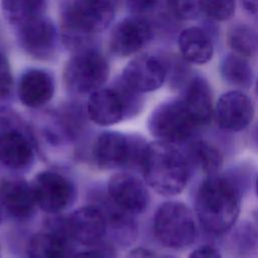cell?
Here are the masks:
<instances>
[{
	"label": "cell",
	"instance_id": "cell-1",
	"mask_svg": "<svg viewBox=\"0 0 258 258\" xmlns=\"http://www.w3.org/2000/svg\"><path fill=\"white\" fill-rule=\"evenodd\" d=\"M214 117L213 94L206 78L195 74L175 98L160 103L148 118L156 140L185 146L207 128Z\"/></svg>",
	"mask_w": 258,
	"mask_h": 258
},
{
	"label": "cell",
	"instance_id": "cell-2",
	"mask_svg": "<svg viewBox=\"0 0 258 258\" xmlns=\"http://www.w3.org/2000/svg\"><path fill=\"white\" fill-rule=\"evenodd\" d=\"M252 168L240 164L224 172L204 176L192 196L200 227L211 236L228 233L238 220L242 198L251 184Z\"/></svg>",
	"mask_w": 258,
	"mask_h": 258
},
{
	"label": "cell",
	"instance_id": "cell-3",
	"mask_svg": "<svg viewBox=\"0 0 258 258\" xmlns=\"http://www.w3.org/2000/svg\"><path fill=\"white\" fill-rule=\"evenodd\" d=\"M116 0H71L60 14V40L72 53L96 45L115 18Z\"/></svg>",
	"mask_w": 258,
	"mask_h": 258
},
{
	"label": "cell",
	"instance_id": "cell-4",
	"mask_svg": "<svg viewBox=\"0 0 258 258\" xmlns=\"http://www.w3.org/2000/svg\"><path fill=\"white\" fill-rule=\"evenodd\" d=\"M141 172L154 191L173 197L184 189L194 171L180 146L155 140L148 143Z\"/></svg>",
	"mask_w": 258,
	"mask_h": 258
},
{
	"label": "cell",
	"instance_id": "cell-5",
	"mask_svg": "<svg viewBox=\"0 0 258 258\" xmlns=\"http://www.w3.org/2000/svg\"><path fill=\"white\" fill-rule=\"evenodd\" d=\"M148 142L137 134L116 131L100 133L93 144L95 164L102 169L131 168L141 171Z\"/></svg>",
	"mask_w": 258,
	"mask_h": 258
},
{
	"label": "cell",
	"instance_id": "cell-6",
	"mask_svg": "<svg viewBox=\"0 0 258 258\" xmlns=\"http://www.w3.org/2000/svg\"><path fill=\"white\" fill-rule=\"evenodd\" d=\"M153 233L156 240L164 247L184 250L190 247L198 238V220L185 204L167 201L155 211Z\"/></svg>",
	"mask_w": 258,
	"mask_h": 258
},
{
	"label": "cell",
	"instance_id": "cell-7",
	"mask_svg": "<svg viewBox=\"0 0 258 258\" xmlns=\"http://www.w3.org/2000/svg\"><path fill=\"white\" fill-rule=\"evenodd\" d=\"M110 66L97 45L73 52L67 60L62 79L66 88L78 96L91 95L107 82Z\"/></svg>",
	"mask_w": 258,
	"mask_h": 258
},
{
	"label": "cell",
	"instance_id": "cell-8",
	"mask_svg": "<svg viewBox=\"0 0 258 258\" xmlns=\"http://www.w3.org/2000/svg\"><path fill=\"white\" fill-rule=\"evenodd\" d=\"M19 47L38 60H52L59 48L60 34L54 22L45 15L15 27Z\"/></svg>",
	"mask_w": 258,
	"mask_h": 258
},
{
	"label": "cell",
	"instance_id": "cell-9",
	"mask_svg": "<svg viewBox=\"0 0 258 258\" xmlns=\"http://www.w3.org/2000/svg\"><path fill=\"white\" fill-rule=\"evenodd\" d=\"M17 114L10 109L0 116V163L13 170L27 169L33 162V147L27 135L18 130Z\"/></svg>",
	"mask_w": 258,
	"mask_h": 258
},
{
	"label": "cell",
	"instance_id": "cell-10",
	"mask_svg": "<svg viewBox=\"0 0 258 258\" xmlns=\"http://www.w3.org/2000/svg\"><path fill=\"white\" fill-rule=\"evenodd\" d=\"M154 35L153 23L147 17L131 15L118 21L111 29L109 49L116 56H130L144 48Z\"/></svg>",
	"mask_w": 258,
	"mask_h": 258
},
{
	"label": "cell",
	"instance_id": "cell-11",
	"mask_svg": "<svg viewBox=\"0 0 258 258\" xmlns=\"http://www.w3.org/2000/svg\"><path fill=\"white\" fill-rule=\"evenodd\" d=\"M30 185L36 206L51 215L61 213L75 198V187L71 180L55 171L38 172Z\"/></svg>",
	"mask_w": 258,
	"mask_h": 258
},
{
	"label": "cell",
	"instance_id": "cell-12",
	"mask_svg": "<svg viewBox=\"0 0 258 258\" xmlns=\"http://www.w3.org/2000/svg\"><path fill=\"white\" fill-rule=\"evenodd\" d=\"M120 77L129 87L142 94L155 91L167 78L165 54H140L127 63Z\"/></svg>",
	"mask_w": 258,
	"mask_h": 258
},
{
	"label": "cell",
	"instance_id": "cell-13",
	"mask_svg": "<svg viewBox=\"0 0 258 258\" xmlns=\"http://www.w3.org/2000/svg\"><path fill=\"white\" fill-rule=\"evenodd\" d=\"M254 117L251 99L240 90H232L220 96L214 106V119L218 127L226 132L245 130Z\"/></svg>",
	"mask_w": 258,
	"mask_h": 258
},
{
	"label": "cell",
	"instance_id": "cell-14",
	"mask_svg": "<svg viewBox=\"0 0 258 258\" xmlns=\"http://www.w3.org/2000/svg\"><path fill=\"white\" fill-rule=\"evenodd\" d=\"M107 194L117 206L132 216L145 212L150 202L145 183L128 172L113 174L108 181Z\"/></svg>",
	"mask_w": 258,
	"mask_h": 258
},
{
	"label": "cell",
	"instance_id": "cell-15",
	"mask_svg": "<svg viewBox=\"0 0 258 258\" xmlns=\"http://www.w3.org/2000/svg\"><path fill=\"white\" fill-rule=\"evenodd\" d=\"M88 117L101 126H109L128 118L127 104L119 87L113 82L91 95L87 102Z\"/></svg>",
	"mask_w": 258,
	"mask_h": 258
},
{
	"label": "cell",
	"instance_id": "cell-16",
	"mask_svg": "<svg viewBox=\"0 0 258 258\" xmlns=\"http://www.w3.org/2000/svg\"><path fill=\"white\" fill-rule=\"evenodd\" d=\"M17 96L26 107L37 109L46 105L53 97L55 80L53 74L41 68H27L17 81Z\"/></svg>",
	"mask_w": 258,
	"mask_h": 258
},
{
	"label": "cell",
	"instance_id": "cell-17",
	"mask_svg": "<svg viewBox=\"0 0 258 258\" xmlns=\"http://www.w3.org/2000/svg\"><path fill=\"white\" fill-rule=\"evenodd\" d=\"M69 237L85 246L98 245L105 237L108 226L102 212L94 205L79 208L67 218Z\"/></svg>",
	"mask_w": 258,
	"mask_h": 258
},
{
	"label": "cell",
	"instance_id": "cell-18",
	"mask_svg": "<svg viewBox=\"0 0 258 258\" xmlns=\"http://www.w3.org/2000/svg\"><path fill=\"white\" fill-rule=\"evenodd\" d=\"M0 205L9 215L18 220L31 217L37 207L31 185L17 175H6L0 178Z\"/></svg>",
	"mask_w": 258,
	"mask_h": 258
},
{
	"label": "cell",
	"instance_id": "cell-19",
	"mask_svg": "<svg viewBox=\"0 0 258 258\" xmlns=\"http://www.w3.org/2000/svg\"><path fill=\"white\" fill-rule=\"evenodd\" d=\"M211 21L203 26H189L179 31L177 45L180 55L189 63L203 64L214 54V28Z\"/></svg>",
	"mask_w": 258,
	"mask_h": 258
},
{
	"label": "cell",
	"instance_id": "cell-20",
	"mask_svg": "<svg viewBox=\"0 0 258 258\" xmlns=\"http://www.w3.org/2000/svg\"><path fill=\"white\" fill-rule=\"evenodd\" d=\"M183 147L192 171L198 170L204 176L220 172L224 154L216 143L199 136Z\"/></svg>",
	"mask_w": 258,
	"mask_h": 258
},
{
	"label": "cell",
	"instance_id": "cell-21",
	"mask_svg": "<svg viewBox=\"0 0 258 258\" xmlns=\"http://www.w3.org/2000/svg\"><path fill=\"white\" fill-rule=\"evenodd\" d=\"M93 200H95L93 205L102 212L107 222L108 229L111 228L117 236H122L123 239H126L125 237H129L130 239L134 238L136 226L132 220V215L117 206L108 194L93 196Z\"/></svg>",
	"mask_w": 258,
	"mask_h": 258
},
{
	"label": "cell",
	"instance_id": "cell-22",
	"mask_svg": "<svg viewBox=\"0 0 258 258\" xmlns=\"http://www.w3.org/2000/svg\"><path fill=\"white\" fill-rule=\"evenodd\" d=\"M228 247L233 258H258V227L247 221L229 231Z\"/></svg>",
	"mask_w": 258,
	"mask_h": 258
},
{
	"label": "cell",
	"instance_id": "cell-23",
	"mask_svg": "<svg viewBox=\"0 0 258 258\" xmlns=\"http://www.w3.org/2000/svg\"><path fill=\"white\" fill-rule=\"evenodd\" d=\"M220 74L228 85L238 89H249L254 81L251 64L246 57L236 52H229L222 57Z\"/></svg>",
	"mask_w": 258,
	"mask_h": 258
},
{
	"label": "cell",
	"instance_id": "cell-24",
	"mask_svg": "<svg viewBox=\"0 0 258 258\" xmlns=\"http://www.w3.org/2000/svg\"><path fill=\"white\" fill-rule=\"evenodd\" d=\"M68 239L52 231L33 235L27 246L29 258H67Z\"/></svg>",
	"mask_w": 258,
	"mask_h": 258
},
{
	"label": "cell",
	"instance_id": "cell-25",
	"mask_svg": "<svg viewBox=\"0 0 258 258\" xmlns=\"http://www.w3.org/2000/svg\"><path fill=\"white\" fill-rule=\"evenodd\" d=\"M46 0H1V11L14 27L43 15Z\"/></svg>",
	"mask_w": 258,
	"mask_h": 258
},
{
	"label": "cell",
	"instance_id": "cell-26",
	"mask_svg": "<svg viewBox=\"0 0 258 258\" xmlns=\"http://www.w3.org/2000/svg\"><path fill=\"white\" fill-rule=\"evenodd\" d=\"M229 46L244 57L258 56V29L247 23L232 25L227 34Z\"/></svg>",
	"mask_w": 258,
	"mask_h": 258
},
{
	"label": "cell",
	"instance_id": "cell-27",
	"mask_svg": "<svg viewBox=\"0 0 258 258\" xmlns=\"http://www.w3.org/2000/svg\"><path fill=\"white\" fill-rule=\"evenodd\" d=\"M167 62V78L168 84L172 90L178 93L186 86L195 73L189 67V62L182 58V56L165 54Z\"/></svg>",
	"mask_w": 258,
	"mask_h": 258
},
{
	"label": "cell",
	"instance_id": "cell-28",
	"mask_svg": "<svg viewBox=\"0 0 258 258\" xmlns=\"http://www.w3.org/2000/svg\"><path fill=\"white\" fill-rule=\"evenodd\" d=\"M166 11L177 21L197 19L202 14L201 0H164Z\"/></svg>",
	"mask_w": 258,
	"mask_h": 258
},
{
	"label": "cell",
	"instance_id": "cell-29",
	"mask_svg": "<svg viewBox=\"0 0 258 258\" xmlns=\"http://www.w3.org/2000/svg\"><path fill=\"white\" fill-rule=\"evenodd\" d=\"M202 14L212 21H227L236 10V0H201Z\"/></svg>",
	"mask_w": 258,
	"mask_h": 258
},
{
	"label": "cell",
	"instance_id": "cell-30",
	"mask_svg": "<svg viewBox=\"0 0 258 258\" xmlns=\"http://www.w3.org/2000/svg\"><path fill=\"white\" fill-rule=\"evenodd\" d=\"M14 82L10 62L6 54L0 49V99H7L13 92Z\"/></svg>",
	"mask_w": 258,
	"mask_h": 258
},
{
	"label": "cell",
	"instance_id": "cell-31",
	"mask_svg": "<svg viewBox=\"0 0 258 258\" xmlns=\"http://www.w3.org/2000/svg\"><path fill=\"white\" fill-rule=\"evenodd\" d=\"M162 0H124L127 10L132 15L146 16L155 12L161 5Z\"/></svg>",
	"mask_w": 258,
	"mask_h": 258
},
{
	"label": "cell",
	"instance_id": "cell-32",
	"mask_svg": "<svg viewBox=\"0 0 258 258\" xmlns=\"http://www.w3.org/2000/svg\"><path fill=\"white\" fill-rule=\"evenodd\" d=\"M188 258H223L219 250L211 245H202L191 251Z\"/></svg>",
	"mask_w": 258,
	"mask_h": 258
},
{
	"label": "cell",
	"instance_id": "cell-33",
	"mask_svg": "<svg viewBox=\"0 0 258 258\" xmlns=\"http://www.w3.org/2000/svg\"><path fill=\"white\" fill-rule=\"evenodd\" d=\"M71 258H113V252L112 250L105 247L94 248L91 250L79 252Z\"/></svg>",
	"mask_w": 258,
	"mask_h": 258
},
{
	"label": "cell",
	"instance_id": "cell-34",
	"mask_svg": "<svg viewBox=\"0 0 258 258\" xmlns=\"http://www.w3.org/2000/svg\"><path fill=\"white\" fill-rule=\"evenodd\" d=\"M126 258H176L170 255L159 254L147 248H134L128 252Z\"/></svg>",
	"mask_w": 258,
	"mask_h": 258
},
{
	"label": "cell",
	"instance_id": "cell-35",
	"mask_svg": "<svg viewBox=\"0 0 258 258\" xmlns=\"http://www.w3.org/2000/svg\"><path fill=\"white\" fill-rule=\"evenodd\" d=\"M240 3L247 14L258 25V0H240Z\"/></svg>",
	"mask_w": 258,
	"mask_h": 258
},
{
	"label": "cell",
	"instance_id": "cell-36",
	"mask_svg": "<svg viewBox=\"0 0 258 258\" xmlns=\"http://www.w3.org/2000/svg\"><path fill=\"white\" fill-rule=\"evenodd\" d=\"M250 141L252 145L258 149V122L255 123V125L252 127L250 131Z\"/></svg>",
	"mask_w": 258,
	"mask_h": 258
},
{
	"label": "cell",
	"instance_id": "cell-37",
	"mask_svg": "<svg viewBox=\"0 0 258 258\" xmlns=\"http://www.w3.org/2000/svg\"><path fill=\"white\" fill-rule=\"evenodd\" d=\"M253 219H254V224L258 227V208H256L253 212Z\"/></svg>",
	"mask_w": 258,
	"mask_h": 258
},
{
	"label": "cell",
	"instance_id": "cell-38",
	"mask_svg": "<svg viewBox=\"0 0 258 258\" xmlns=\"http://www.w3.org/2000/svg\"><path fill=\"white\" fill-rule=\"evenodd\" d=\"M255 191H256V195L258 197V174H257V177L255 179Z\"/></svg>",
	"mask_w": 258,
	"mask_h": 258
},
{
	"label": "cell",
	"instance_id": "cell-39",
	"mask_svg": "<svg viewBox=\"0 0 258 258\" xmlns=\"http://www.w3.org/2000/svg\"><path fill=\"white\" fill-rule=\"evenodd\" d=\"M255 93H256V95L258 97V79L256 80V83H255Z\"/></svg>",
	"mask_w": 258,
	"mask_h": 258
},
{
	"label": "cell",
	"instance_id": "cell-40",
	"mask_svg": "<svg viewBox=\"0 0 258 258\" xmlns=\"http://www.w3.org/2000/svg\"><path fill=\"white\" fill-rule=\"evenodd\" d=\"M1 221H2V207L0 205V223H1Z\"/></svg>",
	"mask_w": 258,
	"mask_h": 258
}]
</instances>
